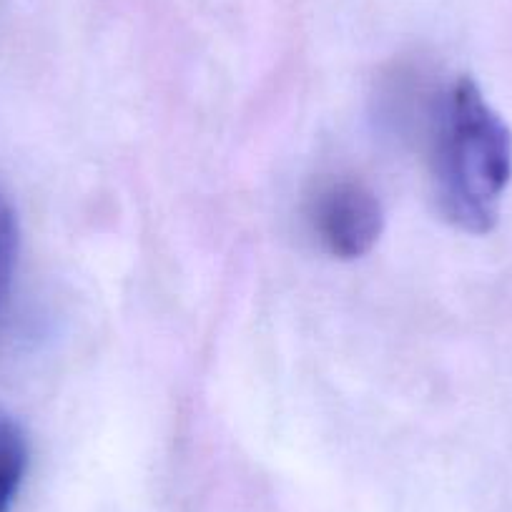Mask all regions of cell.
Wrapping results in <instances>:
<instances>
[{
	"instance_id": "obj_4",
	"label": "cell",
	"mask_w": 512,
	"mask_h": 512,
	"mask_svg": "<svg viewBox=\"0 0 512 512\" xmlns=\"http://www.w3.org/2000/svg\"><path fill=\"white\" fill-rule=\"evenodd\" d=\"M18 246H21L18 214L13 209L11 199L0 191V307H3L8 289H11L18 262Z\"/></svg>"
},
{
	"instance_id": "obj_3",
	"label": "cell",
	"mask_w": 512,
	"mask_h": 512,
	"mask_svg": "<svg viewBox=\"0 0 512 512\" xmlns=\"http://www.w3.org/2000/svg\"><path fill=\"white\" fill-rule=\"evenodd\" d=\"M28 470V442L21 427L0 417V512H11Z\"/></svg>"
},
{
	"instance_id": "obj_2",
	"label": "cell",
	"mask_w": 512,
	"mask_h": 512,
	"mask_svg": "<svg viewBox=\"0 0 512 512\" xmlns=\"http://www.w3.org/2000/svg\"><path fill=\"white\" fill-rule=\"evenodd\" d=\"M309 224L319 246L334 259H362L379 241L384 211L377 194L352 176L329 179L309 201Z\"/></svg>"
},
{
	"instance_id": "obj_1",
	"label": "cell",
	"mask_w": 512,
	"mask_h": 512,
	"mask_svg": "<svg viewBox=\"0 0 512 512\" xmlns=\"http://www.w3.org/2000/svg\"><path fill=\"white\" fill-rule=\"evenodd\" d=\"M512 176V136L472 78L442 93L432 118V179L442 216L467 234L497 224Z\"/></svg>"
}]
</instances>
